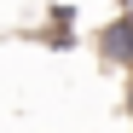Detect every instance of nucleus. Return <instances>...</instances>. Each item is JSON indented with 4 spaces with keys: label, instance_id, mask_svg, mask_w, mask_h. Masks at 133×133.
<instances>
[{
    "label": "nucleus",
    "instance_id": "f257e3e1",
    "mask_svg": "<svg viewBox=\"0 0 133 133\" xmlns=\"http://www.w3.org/2000/svg\"><path fill=\"white\" fill-rule=\"evenodd\" d=\"M93 46H98V58H104V64L133 70V12H116V17L93 35Z\"/></svg>",
    "mask_w": 133,
    "mask_h": 133
},
{
    "label": "nucleus",
    "instance_id": "f03ea898",
    "mask_svg": "<svg viewBox=\"0 0 133 133\" xmlns=\"http://www.w3.org/2000/svg\"><path fill=\"white\" fill-rule=\"evenodd\" d=\"M122 104H127V122H133V70H127V98Z\"/></svg>",
    "mask_w": 133,
    "mask_h": 133
},
{
    "label": "nucleus",
    "instance_id": "7ed1b4c3",
    "mask_svg": "<svg viewBox=\"0 0 133 133\" xmlns=\"http://www.w3.org/2000/svg\"><path fill=\"white\" fill-rule=\"evenodd\" d=\"M116 12H133V0H116Z\"/></svg>",
    "mask_w": 133,
    "mask_h": 133
}]
</instances>
